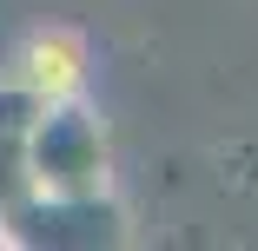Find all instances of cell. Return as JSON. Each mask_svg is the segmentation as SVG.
I'll list each match as a JSON object with an SVG mask.
<instances>
[{
	"mask_svg": "<svg viewBox=\"0 0 258 251\" xmlns=\"http://www.w3.org/2000/svg\"><path fill=\"white\" fill-rule=\"evenodd\" d=\"M133 238L119 192H20L0 218V251H113Z\"/></svg>",
	"mask_w": 258,
	"mask_h": 251,
	"instance_id": "obj_2",
	"label": "cell"
},
{
	"mask_svg": "<svg viewBox=\"0 0 258 251\" xmlns=\"http://www.w3.org/2000/svg\"><path fill=\"white\" fill-rule=\"evenodd\" d=\"M46 106L40 93H27L20 79H0V139H20L27 126H33V113Z\"/></svg>",
	"mask_w": 258,
	"mask_h": 251,
	"instance_id": "obj_4",
	"label": "cell"
},
{
	"mask_svg": "<svg viewBox=\"0 0 258 251\" xmlns=\"http://www.w3.org/2000/svg\"><path fill=\"white\" fill-rule=\"evenodd\" d=\"M27 192H113V139L93 99H46L20 132Z\"/></svg>",
	"mask_w": 258,
	"mask_h": 251,
	"instance_id": "obj_1",
	"label": "cell"
},
{
	"mask_svg": "<svg viewBox=\"0 0 258 251\" xmlns=\"http://www.w3.org/2000/svg\"><path fill=\"white\" fill-rule=\"evenodd\" d=\"M86 66H93V46H86L80 27H33L14 53V79L40 99H80Z\"/></svg>",
	"mask_w": 258,
	"mask_h": 251,
	"instance_id": "obj_3",
	"label": "cell"
}]
</instances>
